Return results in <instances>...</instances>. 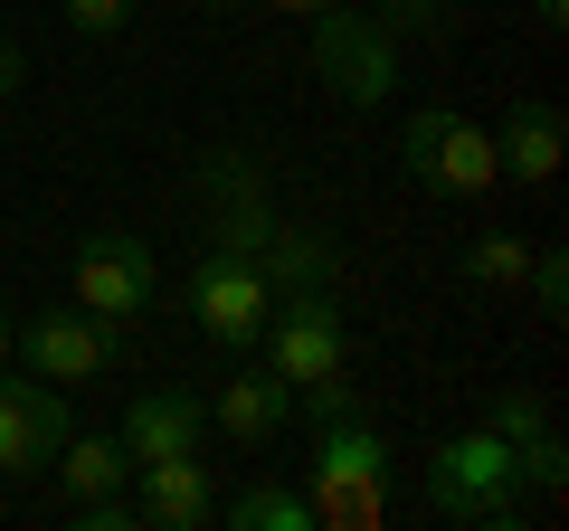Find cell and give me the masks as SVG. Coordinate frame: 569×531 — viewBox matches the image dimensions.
I'll use <instances>...</instances> for the list:
<instances>
[{"label":"cell","instance_id":"obj_1","mask_svg":"<svg viewBox=\"0 0 569 531\" xmlns=\"http://www.w3.org/2000/svg\"><path fill=\"white\" fill-rule=\"evenodd\" d=\"M427 512L466 522V531H512L522 522V455H512V437H493L485 418L466 437H447L437 465H427Z\"/></svg>","mask_w":569,"mask_h":531},{"label":"cell","instance_id":"obj_2","mask_svg":"<svg viewBox=\"0 0 569 531\" xmlns=\"http://www.w3.org/2000/svg\"><path fill=\"white\" fill-rule=\"evenodd\" d=\"M305 493H313V522L323 531H370L389 512V447H380V428H370V418H313Z\"/></svg>","mask_w":569,"mask_h":531},{"label":"cell","instance_id":"obj_3","mask_svg":"<svg viewBox=\"0 0 569 531\" xmlns=\"http://www.w3.org/2000/svg\"><path fill=\"white\" fill-rule=\"evenodd\" d=\"M399 162L418 190H437V200H485L503 171H493V133L475 114H456V104H408L399 123Z\"/></svg>","mask_w":569,"mask_h":531},{"label":"cell","instance_id":"obj_4","mask_svg":"<svg viewBox=\"0 0 569 531\" xmlns=\"http://www.w3.org/2000/svg\"><path fill=\"white\" fill-rule=\"evenodd\" d=\"M305 29H313V77H323L332 96L351 104V114H370V104L399 96V39H389L370 10H351V0H323Z\"/></svg>","mask_w":569,"mask_h":531},{"label":"cell","instance_id":"obj_5","mask_svg":"<svg viewBox=\"0 0 569 531\" xmlns=\"http://www.w3.org/2000/svg\"><path fill=\"white\" fill-rule=\"evenodd\" d=\"M257 351H266V370H276L284 389H313V380H332V370H351L342 294L332 285H284L276 313H266V332H257Z\"/></svg>","mask_w":569,"mask_h":531},{"label":"cell","instance_id":"obj_6","mask_svg":"<svg viewBox=\"0 0 569 531\" xmlns=\"http://www.w3.org/2000/svg\"><path fill=\"white\" fill-rule=\"evenodd\" d=\"M181 304H190V323H200L219 351H257L266 313H276V275H266L247 247H200V266H190Z\"/></svg>","mask_w":569,"mask_h":531},{"label":"cell","instance_id":"obj_7","mask_svg":"<svg viewBox=\"0 0 569 531\" xmlns=\"http://www.w3.org/2000/svg\"><path fill=\"white\" fill-rule=\"evenodd\" d=\"M67 285H77V304L96 313V323L133 332L142 313H152V294H162V266H152V247H142L133 228H86L77 257H67Z\"/></svg>","mask_w":569,"mask_h":531},{"label":"cell","instance_id":"obj_8","mask_svg":"<svg viewBox=\"0 0 569 531\" xmlns=\"http://www.w3.org/2000/svg\"><path fill=\"white\" fill-rule=\"evenodd\" d=\"M123 342L133 332H114V323H96L86 304H48V313H29L20 332H10V361L29 370V380H58V389H77V380H96V370H114L123 361Z\"/></svg>","mask_w":569,"mask_h":531},{"label":"cell","instance_id":"obj_9","mask_svg":"<svg viewBox=\"0 0 569 531\" xmlns=\"http://www.w3.org/2000/svg\"><path fill=\"white\" fill-rule=\"evenodd\" d=\"M77 409H67L58 380H29V370H0V474H48V455L67 447Z\"/></svg>","mask_w":569,"mask_h":531},{"label":"cell","instance_id":"obj_10","mask_svg":"<svg viewBox=\"0 0 569 531\" xmlns=\"http://www.w3.org/2000/svg\"><path fill=\"white\" fill-rule=\"evenodd\" d=\"M123 455L133 465H162V455H200L209 447V399L200 389H142L133 409H123Z\"/></svg>","mask_w":569,"mask_h":531},{"label":"cell","instance_id":"obj_11","mask_svg":"<svg viewBox=\"0 0 569 531\" xmlns=\"http://www.w3.org/2000/svg\"><path fill=\"white\" fill-rule=\"evenodd\" d=\"M485 133H493V171H503V181H550L560 152H569V123H560L550 96H512L503 123H485Z\"/></svg>","mask_w":569,"mask_h":531},{"label":"cell","instance_id":"obj_12","mask_svg":"<svg viewBox=\"0 0 569 531\" xmlns=\"http://www.w3.org/2000/svg\"><path fill=\"white\" fill-rule=\"evenodd\" d=\"M133 512L152 531H209L219 522V493H209L200 455H162V465H133Z\"/></svg>","mask_w":569,"mask_h":531},{"label":"cell","instance_id":"obj_13","mask_svg":"<svg viewBox=\"0 0 569 531\" xmlns=\"http://www.w3.org/2000/svg\"><path fill=\"white\" fill-rule=\"evenodd\" d=\"M284 418H295V389H284L266 361L209 389V428H219L228 447H276V437H284Z\"/></svg>","mask_w":569,"mask_h":531},{"label":"cell","instance_id":"obj_14","mask_svg":"<svg viewBox=\"0 0 569 531\" xmlns=\"http://www.w3.org/2000/svg\"><path fill=\"white\" fill-rule=\"evenodd\" d=\"M48 465H58L67 503H96V493H123V484H133V455H123V437H77V428H67V447L48 455Z\"/></svg>","mask_w":569,"mask_h":531},{"label":"cell","instance_id":"obj_15","mask_svg":"<svg viewBox=\"0 0 569 531\" xmlns=\"http://www.w3.org/2000/svg\"><path fill=\"white\" fill-rule=\"evenodd\" d=\"M257 266L276 275V294H284V285H332V275H342V257H332L323 228H284V219L257 238Z\"/></svg>","mask_w":569,"mask_h":531},{"label":"cell","instance_id":"obj_16","mask_svg":"<svg viewBox=\"0 0 569 531\" xmlns=\"http://www.w3.org/2000/svg\"><path fill=\"white\" fill-rule=\"evenodd\" d=\"M228 531H313V493L305 484H247L238 503H219Z\"/></svg>","mask_w":569,"mask_h":531},{"label":"cell","instance_id":"obj_17","mask_svg":"<svg viewBox=\"0 0 569 531\" xmlns=\"http://www.w3.org/2000/svg\"><path fill=\"white\" fill-rule=\"evenodd\" d=\"M522 266H531V247L522 238H503V228H493V238H466L456 247V275H466V285H522Z\"/></svg>","mask_w":569,"mask_h":531},{"label":"cell","instance_id":"obj_18","mask_svg":"<svg viewBox=\"0 0 569 531\" xmlns=\"http://www.w3.org/2000/svg\"><path fill=\"white\" fill-rule=\"evenodd\" d=\"M238 200H266L257 152H209L200 162V209H238Z\"/></svg>","mask_w":569,"mask_h":531},{"label":"cell","instance_id":"obj_19","mask_svg":"<svg viewBox=\"0 0 569 531\" xmlns=\"http://www.w3.org/2000/svg\"><path fill=\"white\" fill-rule=\"evenodd\" d=\"M485 428H493V437H512V455H522L531 437L550 428V409H541V399H531V389H493V409H485Z\"/></svg>","mask_w":569,"mask_h":531},{"label":"cell","instance_id":"obj_20","mask_svg":"<svg viewBox=\"0 0 569 531\" xmlns=\"http://www.w3.org/2000/svg\"><path fill=\"white\" fill-rule=\"evenodd\" d=\"M370 20L389 29V39H447V0H370Z\"/></svg>","mask_w":569,"mask_h":531},{"label":"cell","instance_id":"obj_21","mask_svg":"<svg viewBox=\"0 0 569 531\" xmlns=\"http://www.w3.org/2000/svg\"><path fill=\"white\" fill-rule=\"evenodd\" d=\"M522 285H531V304H541V313H569V257H560V247H541V257L522 266Z\"/></svg>","mask_w":569,"mask_h":531},{"label":"cell","instance_id":"obj_22","mask_svg":"<svg viewBox=\"0 0 569 531\" xmlns=\"http://www.w3.org/2000/svg\"><path fill=\"white\" fill-rule=\"evenodd\" d=\"M142 0H67V29L77 39H114V29H133Z\"/></svg>","mask_w":569,"mask_h":531},{"label":"cell","instance_id":"obj_23","mask_svg":"<svg viewBox=\"0 0 569 531\" xmlns=\"http://www.w3.org/2000/svg\"><path fill=\"white\" fill-rule=\"evenodd\" d=\"M531 20H541V29H560V20H569V0H531Z\"/></svg>","mask_w":569,"mask_h":531},{"label":"cell","instance_id":"obj_24","mask_svg":"<svg viewBox=\"0 0 569 531\" xmlns=\"http://www.w3.org/2000/svg\"><path fill=\"white\" fill-rule=\"evenodd\" d=\"M10 77H20V48H10V39H0V96H10Z\"/></svg>","mask_w":569,"mask_h":531},{"label":"cell","instance_id":"obj_25","mask_svg":"<svg viewBox=\"0 0 569 531\" xmlns=\"http://www.w3.org/2000/svg\"><path fill=\"white\" fill-rule=\"evenodd\" d=\"M257 10H295V20H313V10H323V0H257Z\"/></svg>","mask_w":569,"mask_h":531},{"label":"cell","instance_id":"obj_26","mask_svg":"<svg viewBox=\"0 0 569 531\" xmlns=\"http://www.w3.org/2000/svg\"><path fill=\"white\" fill-rule=\"evenodd\" d=\"M10 332H20V323H10V304H0V370H10Z\"/></svg>","mask_w":569,"mask_h":531},{"label":"cell","instance_id":"obj_27","mask_svg":"<svg viewBox=\"0 0 569 531\" xmlns=\"http://www.w3.org/2000/svg\"><path fill=\"white\" fill-rule=\"evenodd\" d=\"M209 10H257V0H209Z\"/></svg>","mask_w":569,"mask_h":531}]
</instances>
